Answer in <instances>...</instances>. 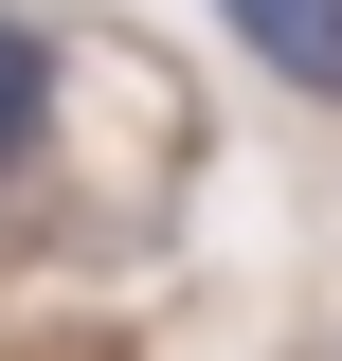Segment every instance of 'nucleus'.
Returning a JSON list of instances; mask_svg holds the SVG:
<instances>
[{"instance_id": "obj_1", "label": "nucleus", "mask_w": 342, "mask_h": 361, "mask_svg": "<svg viewBox=\"0 0 342 361\" xmlns=\"http://www.w3.org/2000/svg\"><path fill=\"white\" fill-rule=\"evenodd\" d=\"M216 18H234L253 73H289V90H324V109H342V0H216Z\"/></svg>"}, {"instance_id": "obj_2", "label": "nucleus", "mask_w": 342, "mask_h": 361, "mask_svg": "<svg viewBox=\"0 0 342 361\" xmlns=\"http://www.w3.org/2000/svg\"><path fill=\"white\" fill-rule=\"evenodd\" d=\"M37 127H54V54L18 37V18H0V180L37 163Z\"/></svg>"}]
</instances>
